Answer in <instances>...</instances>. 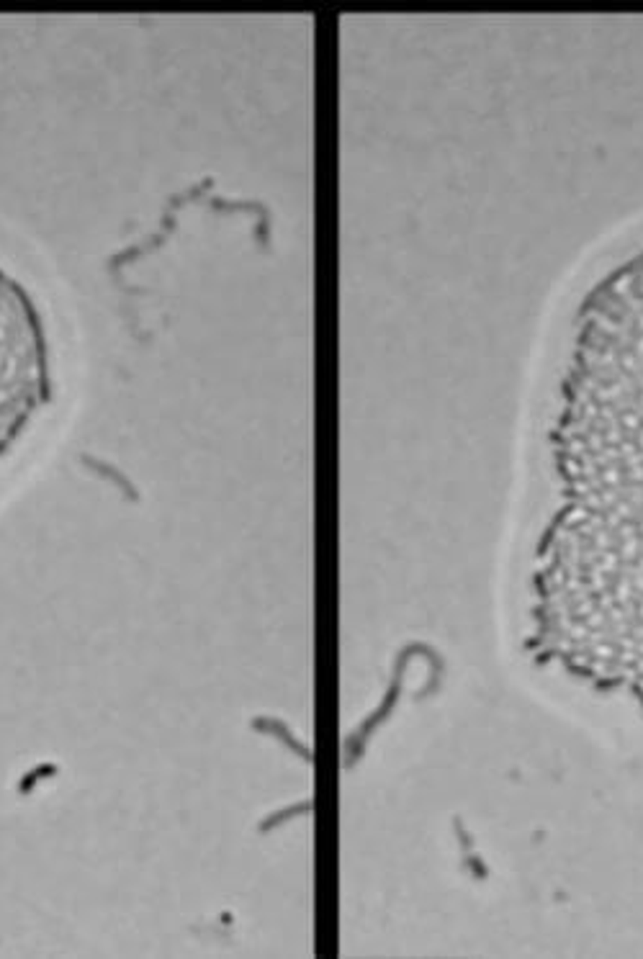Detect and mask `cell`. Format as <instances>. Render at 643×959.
Masks as SVG:
<instances>
[{"label":"cell","instance_id":"obj_1","mask_svg":"<svg viewBox=\"0 0 643 959\" xmlns=\"http://www.w3.org/2000/svg\"><path fill=\"white\" fill-rule=\"evenodd\" d=\"M628 679H630L628 671H615V674H610V676L597 674L592 679V684H594V690H599V692H613V690H618V687H623Z\"/></svg>","mask_w":643,"mask_h":959},{"label":"cell","instance_id":"obj_2","mask_svg":"<svg viewBox=\"0 0 643 959\" xmlns=\"http://www.w3.org/2000/svg\"><path fill=\"white\" fill-rule=\"evenodd\" d=\"M630 690H633V695L638 697V705L643 707V682H641V679H636V676H633V682H630Z\"/></svg>","mask_w":643,"mask_h":959}]
</instances>
